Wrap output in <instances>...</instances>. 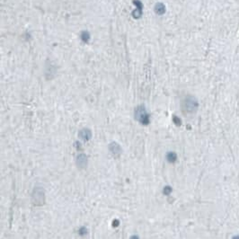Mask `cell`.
<instances>
[{"label": "cell", "instance_id": "ba28073f", "mask_svg": "<svg viewBox=\"0 0 239 239\" xmlns=\"http://www.w3.org/2000/svg\"><path fill=\"white\" fill-rule=\"evenodd\" d=\"M165 6H164L162 4H159V5H157V7H156V12H157L158 14H159V15H163V14L165 13Z\"/></svg>", "mask_w": 239, "mask_h": 239}, {"label": "cell", "instance_id": "3957f363", "mask_svg": "<svg viewBox=\"0 0 239 239\" xmlns=\"http://www.w3.org/2000/svg\"><path fill=\"white\" fill-rule=\"evenodd\" d=\"M182 106H183L184 111H186L189 113H192L196 111L198 104H197V101L193 97L189 96V97L184 99L183 102H182Z\"/></svg>", "mask_w": 239, "mask_h": 239}, {"label": "cell", "instance_id": "9c48e42d", "mask_svg": "<svg viewBox=\"0 0 239 239\" xmlns=\"http://www.w3.org/2000/svg\"><path fill=\"white\" fill-rule=\"evenodd\" d=\"M81 38H82L83 41L88 42V40L90 39V35H89V33H88L87 32H84V33H82V35H81Z\"/></svg>", "mask_w": 239, "mask_h": 239}, {"label": "cell", "instance_id": "7a4b0ae2", "mask_svg": "<svg viewBox=\"0 0 239 239\" xmlns=\"http://www.w3.org/2000/svg\"><path fill=\"white\" fill-rule=\"evenodd\" d=\"M32 201L34 206H41L45 203V192L43 191V188H34L32 194Z\"/></svg>", "mask_w": 239, "mask_h": 239}, {"label": "cell", "instance_id": "8fae6325", "mask_svg": "<svg viewBox=\"0 0 239 239\" xmlns=\"http://www.w3.org/2000/svg\"><path fill=\"white\" fill-rule=\"evenodd\" d=\"M86 232H87V230H86V228H85V227H82L79 228L80 235H85V234H86Z\"/></svg>", "mask_w": 239, "mask_h": 239}, {"label": "cell", "instance_id": "6da1fadb", "mask_svg": "<svg viewBox=\"0 0 239 239\" xmlns=\"http://www.w3.org/2000/svg\"><path fill=\"white\" fill-rule=\"evenodd\" d=\"M134 118L142 125H148L150 122V115L144 105H139L137 108H135Z\"/></svg>", "mask_w": 239, "mask_h": 239}, {"label": "cell", "instance_id": "5b68a950", "mask_svg": "<svg viewBox=\"0 0 239 239\" xmlns=\"http://www.w3.org/2000/svg\"><path fill=\"white\" fill-rule=\"evenodd\" d=\"M76 164H77V166L79 167L80 169L85 168L87 166V164H88L87 156L84 153H81L79 155H78L77 158H76Z\"/></svg>", "mask_w": 239, "mask_h": 239}, {"label": "cell", "instance_id": "30bf717a", "mask_svg": "<svg viewBox=\"0 0 239 239\" xmlns=\"http://www.w3.org/2000/svg\"><path fill=\"white\" fill-rule=\"evenodd\" d=\"M171 192H172V188H171L170 186H165V187L164 188V194L168 195V194L171 193Z\"/></svg>", "mask_w": 239, "mask_h": 239}, {"label": "cell", "instance_id": "8992f818", "mask_svg": "<svg viewBox=\"0 0 239 239\" xmlns=\"http://www.w3.org/2000/svg\"><path fill=\"white\" fill-rule=\"evenodd\" d=\"M78 138L83 141H89L92 139V131L88 128H84L78 132Z\"/></svg>", "mask_w": 239, "mask_h": 239}, {"label": "cell", "instance_id": "52a82bcc", "mask_svg": "<svg viewBox=\"0 0 239 239\" xmlns=\"http://www.w3.org/2000/svg\"><path fill=\"white\" fill-rule=\"evenodd\" d=\"M177 158V156L175 152H168L166 154V160L169 162V163H174L175 162V160Z\"/></svg>", "mask_w": 239, "mask_h": 239}, {"label": "cell", "instance_id": "277c9868", "mask_svg": "<svg viewBox=\"0 0 239 239\" xmlns=\"http://www.w3.org/2000/svg\"><path fill=\"white\" fill-rule=\"evenodd\" d=\"M108 150H109V153L111 154V156L113 157L114 158H120V155H121V152H122L120 145L118 144L117 142H115V141H113V142H111L109 144Z\"/></svg>", "mask_w": 239, "mask_h": 239}]
</instances>
